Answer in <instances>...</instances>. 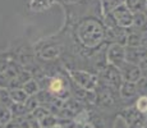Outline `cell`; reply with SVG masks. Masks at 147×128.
<instances>
[{
    "label": "cell",
    "mask_w": 147,
    "mask_h": 128,
    "mask_svg": "<svg viewBox=\"0 0 147 128\" xmlns=\"http://www.w3.org/2000/svg\"><path fill=\"white\" fill-rule=\"evenodd\" d=\"M60 87H61V82L60 81H59V79H58V81H54L53 82V86H51V89L54 90V91H58L59 89H60Z\"/></svg>",
    "instance_id": "7a4b0ae2"
},
{
    "label": "cell",
    "mask_w": 147,
    "mask_h": 128,
    "mask_svg": "<svg viewBox=\"0 0 147 128\" xmlns=\"http://www.w3.org/2000/svg\"><path fill=\"white\" fill-rule=\"evenodd\" d=\"M138 109L141 110V112H146L147 110V99L146 98H142L138 102Z\"/></svg>",
    "instance_id": "6da1fadb"
}]
</instances>
